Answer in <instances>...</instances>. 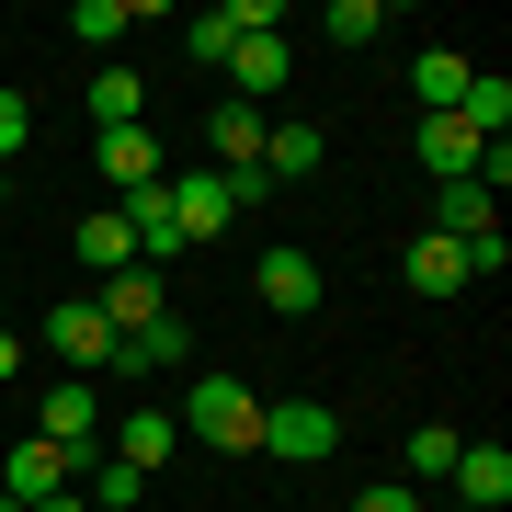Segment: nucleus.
Listing matches in <instances>:
<instances>
[{
    "label": "nucleus",
    "mask_w": 512,
    "mask_h": 512,
    "mask_svg": "<svg viewBox=\"0 0 512 512\" xmlns=\"http://www.w3.org/2000/svg\"><path fill=\"white\" fill-rule=\"evenodd\" d=\"M171 421H183V444H205V456H251V444H262V399L239 376H194Z\"/></svg>",
    "instance_id": "f257e3e1"
},
{
    "label": "nucleus",
    "mask_w": 512,
    "mask_h": 512,
    "mask_svg": "<svg viewBox=\"0 0 512 512\" xmlns=\"http://www.w3.org/2000/svg\"><path fill=\"white\" fill-rule=\"evenodd\" d=\"M330 444H342V410H319V399H262V444H251V456H274V467H319Z\"/></svg>",
    "instance_id": "f03ea898"
},
{
    "label": "nucleus",
    "mask_w": 512,
    "mask_h": 512,
    "mask_svg": "<svg viewBox=\"0 0 512 512\" xmlns=\"http://www.w3.org/2000/svg\"><path fill=\"white\" fill-rule=\"evenodd\" d=\"M35 433L57 444V456H80V478H92V456H103V387L92 376H57L46 410H35Z\"/></svg>",
    "instance_id": "7ed1b4c3"
},
{
    "label": "nucleus",
    "mask_w": 512,
    "mask_h": 512,
    "mask_svg": "<svg viewBox=\"0 0 512 512\" xmlns=\"http://www.w3.org/2000/svg\"><path fill=\"white\" fill-rule=\"evenodd\" d=\"M160 183H171V228H183V251H205V239L239 228V194L217 183V171H160Z\"/></svg>",
    "instance_id": "20e7f679"
},
{
    "label": "nucleus",
    "mask_w": 512,
    "mask_h": 512,
    "mask_svg": "<svg viewBox=\"0 0 512 512\" xmlns=\"http://www.w3.org/2000/svg\"><path fill=\"white\" fill-rule=\"evenodd\" d=\"M183 365H194V330H183V308L114 342V376H126V387H148V376H183Z\"/></svg>",
    "instance_id": "39448f33"
},
{
    "label": "nucleus",
    "mask_w": 512,
    "mask_h": 512,
    "mask_svg": "<svg viewBox=\"0 0 512 512\" xmlns=\"http://www.w3.org/2000/svg\"><path fill=\"white\" fill-rule=\"evenodd\" d=\"M114 467H137V478H160L171 456H183V421L171 410H148V399H126V421H114V444H103Z\"/></svg>",
    "instance_id": "423d86ee"
},
{
    "label": "nucleus",
    "mask_w": 512,
    "mask_h": 512,
    "mask_svg": "<svg viewBox=\"0 0 512 512\" xmlns=\"http://www.w3.org/2000/svg\"><path fill=\"white\" fill-rule=\"evenodd\" d=\"M46 353H57L69 376H103V365H114V330H103V308H92V296L46 308Z\"/></svg>",
    "instance_id": "0eeeda50"
},
{
    "label": "nucleus",
    "mask_w": 512,
    "mask_h": 512,
    "mask_svg": "<svg viewBox=\"0 0 512 512\" xmlns=\"http://www.w3.org/2000/svg\"><path fill=\"white\" fill-rule=\"evenodd\" d=\"M262 137H274V114H251V103H217V114H205L217 183H251V171H262Z\"/></svg>",
    "instance_id": "6e6552de"
},
{
    "label": "nucleus",
    "mask_w": 512,
    "mask_h": 512,
    "mask_svg": "<svg viewBox=\"0 0 512 512\" xmlns=\"http://www.w3.org/2000/svg\"><path fill=\"white\" fill-rule=\"evenodd\" d=\"M478 148H490V137L456 126V114H421V126H410V160L433 171V183H478Z\"/></svg>",
    "instance_id": "1a4fd4ad"
},
{
    "label": "nucleus",
    "mask_w": 512,
    "mask_h": 512,
    "mask_svg": "<svg viewBox=\"0 0 512 512\" xmlns=\"http://www.w3.org/2000/svg\"><path fill=\"white\" fill-rule=\"evenodd\" d=\"M92 308H103V330H114V342H126V330L171 319V285L148 274V262H126V274H103V296H92Z\"/></svg>",
    "instance_id": "9d476101"
},
{
    "label": "nucleus",
    "mask_w": 512,
    "mask_h": 512,
    "mask_svg": "<svg viewBox=\"0 0 512 512\" xmlns=\"http://www.w3.org/2000/svg\"><path fill=\"white\" fill-rule=\"evenodd\" d=\"M251 285H262V308H274V319H308V308H319V262L296 251V239L251 262Z\"/></svg>",
    "instance_id": "9b49d317"
},
{
    "label": "nucleus",
    "mask_w": 512,
    "mask_h": 512,
    "mask_svg": "<svg viewBox=\"0 0 512 512\" xmlns=\"http://www.w3.org/2000/svg\"><path fill=\"white\" fill-rule=\"evenodd\" d=\"M399 274H410V296H467V285H478V262L456 251V239H433V228H421L410 251H399Z\"/></svg>",
    "instance_id": "f8f14e48"
},
{
    "label": "nucleus",
    "mask_w": 512,
    "mask_h": 512,
    "mask_svg": "<svg viewBox=\"0 0 512 512\" xmlns=\"http://www.w3.org/2000/svg\"><path fill=\"white\" fill-rule=\"evenodd\" d=\"M69 478H80V456H57L46 433H23L12 456H0V490H12V501H46V490H69Z\"/></svg>",
    "instance_id": "ddd939ff"
},
{
    "label": "nucleus",
    "mask_w": 512,
    "mask_h": 512,
    "mask_svg": "<svg viewBox=\"0 0 512 512\" xmlns=\"http://www.w3.org/2000/svg\"><path fill=\"white\" fill-rule=\"evenodd\" d=\"M92 160H103V183H114V194H148V183H160V137H148V126H103V137H92Z\"/></svg>",
    "instance_id": "4468645a"
},
{
    "label": "nucleus",
    "mask_w": 512,
    "mask_h": 512,
    "mask_svg": "<svg viewBox=\"0 0 512 512\" xmlns=\"http://www.w3.org/2000/svg\"><path fill=\"white\" fill-rule=\"evenodd\" d=\"M444 490H456L467 512H501V501H512V456H501V444H456V467H444Z\"/></svg>",
    "instance_id": "2eb2a0df"
},
{
    "label": "nucleus",
    "mask_w": 512,
    "mask_h": 512,
    "mask_svg": "<svg viewBox=\"0 0 512 512\" xmlns=\"http://www.w3.org/2000/svg\"><path fill=\"white\" fill-rule=\"evenodd\" d=\"M410 92H421V114H456V103H467V57H456V46H421V57H410Z\"/></svg>",
    "instance_id": "dca6fc26"
},
{
    "label": "nucleus",
    "mask_w": 512,
    "mask_h": 512,
    "mask_svg": "<svg viewBox=\"0 0 512 512\" xmlns=\"http://www.w3.org/2000/svg\"><path fill=\"white\" fill-rule=\"evenodd\" d=\"M308 171H319V126H274V137H262V183H308Z\"/></svg>",
    "instance_id": "f3484780"
},
{
    "label": "nucleus",
    "mask_w": 512,
    "mask_h": 512,
    "mask_svg": "<svg viewBox=\"0 0 512 512\" xmlns=\"http://www.w3.org/2000/svg\"><path fill=\"white\" fill-rule=\"evenodd\" d=\"M456 126H478V137H501V126H512V80H501V69H467V103H456Z\"/></svg>",
    "instance_id": "a211bd4d"
},
{
    "label": "nucleus",
    "mask_w": 512,
    "mask_h": 512,
    "mask_svg": "<svg viewBox=\"0 0 512 512\" xmlns=\"http://www.w3.org/2000/svg\"><path fill=\"white\" fill-rule=\"evenodd\" d=\"M148 114V80L137 69H92V126H137Z\"/></svg>",
    "instance_id": "6ab92c4d"
},
{
    "label": "nucleus",
    "mask_w": 512,
    "mask_h": 512,
    "mask_svg": "<svg viewBox=\"0 0 512 512\" xmlns=\"http://www.w3.org/2000/svg\"><path fill=\"white\" fill-rule=\"evenodd\" d=\"M80 262H92V274H126V262H137L126 217H80Z\"/></svg>",
    "instance_id": "aec40b11"
},
{
    "label": "nucleus",
    "mask_w": 512,
    "mask_h": 512,
    "mask_svg": "<svg viewBox=\"0 0 512 512\" xmlns=\"http://www.w3.org/2000/svg\"><path fill=\"white\" fill-rule=\"evenodd\" d=\"M319 35H330V46H376V35H387V12H376V0H330Z\"/></svg>",
    "instance_id": "412c9836"
},
{
    "label": "nucleus",
    "mask_w": 512,
    "mask_h": 512,
    "mask_svg": "<svg viewBox=\"0 0 512 512\" xmlns=\"http://www.w3.org/2000/svg\"><path fill=\"white\" fill-rule=\"evenodd\" d=\"M456 444H467V433H444V421H421V433H410V478H444V467H456Z\"/></svg>",
    "instance_id": "4be33fe9"
},
{
    "label": "nucleus",
    "mask_w": 512,
    "mask_h": 512,
    "mask_svg": "<svg viewBox=\"0 0 512 512\" xmlns=\"http://www.w3.org/2000/svg\"><path fill=\"white\" fill-rule=\"evenodd\" d=\"M23 148H35V103H23V92H0V171H12Z\"/></svg>",
    "instance_id": "5701e85b"
},
{
    "label": "nucleus",
    "mask_w": 512,
    "mask_h": 512,
    "mask_svg": "<svg viewBox=\"0 0 512 512\" xmlns=\"http://www.w3.org/2000/svg\"><path fill=\"white\" fill-rule=\"evenodd\" d=\"M69 35H80V46H114V35H126V12H114V0H80Z\"/></svg>",
    "instance_id": "b1692460"
},
{
    "label": "nucleus",
    "mask_w": 512,
    "mask_h": 512,
    "mask_svg": "<svg viewBox=\"0 0 512 512\" xmlns=\"http://www.w3.org/2000/svg\"><path fill=\"white\" fill-rule=\"evenodd\" d=\"M183 46H194V57H205V69H217V57H228V46H239V35H228V12H194V35H183Z\"/></svg>",
    "instance_id": "393cba45"
},
{
    "label": "nucleus",
    "mask_w": 512,
    "mask_h": 512,
    "mask_svg": "<svg viewBox=\"0 0 512 512\" xmlns=\"http://www.w3.org/2000/svg\"><path fill=\"white\" fill-rule=\"evenodd\" d=\"M353 512H421V490H365Z\"/></svg>",
    "instance_id": "a878e982"
},
{
    "label": "nucleus",
    "mask_w": 512,
    "mask_h": 512,
    "mask_svg": "<svg viewBox=\"0 0 512 512\" xmlns=\"http://www.w3.org/2000/svg\"><path fill=\"white\" fill-rule=\"evenodd\" d=\"M23 512H92V501H80V490H46V501H23Z\"/></svg>",
    "instance_id": "bb28decb"
},
{
    "label": "nucleus",
    "mask_w": 512,
    "mask_h": 512,
    "mask_svg": "<svg viewBox=\"0 0 512 512\" xmlns=\"http://www.w3.org/2000/svg\"><path fill=\"white\" fill-rule=\"evenodd\" d=\"M0 376H23V342H12V330H0Z\"/></svg>",
    "instance_id": "cd10ccee"
},
{
    "label": "nucleus",
    "mask_w": 512,
    "mask_h": 512,
    "mask_svg": "<svg viewBox=\"0 0 512 512\" xmlns=\"http://www.w3.org/2000/svg\"><path fill=\"white\" fill-rule=\"evenodd\" d=\"M0 512H23V501H12V490H0Z\"/></svg>",
    "instance_id": "c85d7f7f"
},
{
    "label": "nucleus",
    "mask_w": 512,
    "mask_h": 512,
    "mask_svg": "<svg viewBox=\"0 0 512 512\" xmlns=\"http://www.w3.org/2000/svg\"><path fill=\"white\" fill-rule=\"evenodd\" d=\"M0 92H12V69H0Z\"/></svg>",
    "instance_id": "c756f323"
},
{
    "label": "nucleus",
    "mask_w": 512,
    "mask_h": 512,
    "mask_svg": "<svg viewBox=\"0 0 512 512\" xmlns=\"http://www.w3.org/2000/svg\"><path fill=\"white\" fill-rule=\"evenodd\" d=\"M0 194H12V171H0Z\"/></svg>",
    "instance_id": "7c9ffc66"
},
{
    "label": "nucleus",
    "mask_w": 512,
    "mask_h": 512,
    "mask_svg": "<svg viewBox=\"0 0 512 512\" xmlns=\"http://www.w3.org/2000/svg\"><path fill=\"white\" fill-rule=\"evenodd\" d=\"M456 512H467V501H456Z\"/></svg>",
    "instance_id": "2f4dec72"
}]
</instances>
